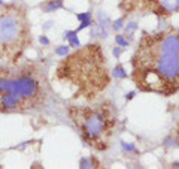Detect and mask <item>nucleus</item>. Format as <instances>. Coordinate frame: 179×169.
<instances>
[{"label": "nucleus", "mask_w": 179, "mask_h": 169, "mask_svg": "<svg viewBox=\"0 0 179 169\" xmlns=\"http://www.w3.org/2000/svg\"><path fill=\"white\" fill-rule=\"evenodd\" d=\"M131 79L142 91L170 96L179 90V30L143 32L131 57Z\"/></svg>", "instance_id": "nucleus-1"}, {"label": "nucleus", "mask_w": 179, "mask_h": 169, "mask_svg": "<svg viewBox=\"0 0 179 169\" xmlns=\"http://www.w3.org/2000/svg\"><path fill=\"white\" fill-rule=\"evenodd\" d=\"M102 63H104V55L99 45L88 44L84 48L79 47L76 53L64 57L57 68V78L60 81H69L78 85L75 97L87 96L91 99L108 84Z\"/></svg>", "instance_id": "nucleus-2"}, {"label": "nucleus", "mask_w": 179, "mask_h": 169, "mask_svg": "<svg viewBox=\"0 0 179 169\" xmlns=\"http://www.w3.org/2000/svg\"><path fill=\"white\" fill-rule=\"evenodd\" d=\"M30 42L26 11L18 5L0 6V61L15 63Z\"/></svg>", "instance_id": "nucleus-3"}, {"label": "nucleus", "mask_w": 179, "mask_h": 169, "mask_svg": "<svg viewBox=\"0 0 179 169\" xmlns=\"http://www.w3.org/2000/svg\"><path fill=\"white\" fill-rule=\"evenodd\" d=\"M72 118L81 130V138L87 145H93L97 150L106 148V144H100L102 135L114 123L112 118H108V114L97 109H78V114H72Z\"/></svg>", "instance_id": "nucleus-4"}, {"label": "nucleus", "mask_w": 179, "mask_h": 169, "mask_svg": "<svg viewBox=\"0 0 179 169\" xmlns=\"http://www.w3.org/2000/svg\"><path fill=\"white\" fill-rule=\"evenodd\" d=\"M5 91H11L18 95L24 100L26 108H31L35 105L37 96L41 93V84L31 75L22 74L17 78H0V95Z\"/></svg>", "instance_id": "nucleus-5"}, {"label": "nucleus", "mask_w": 179, "mask_h": 169, "mask_svg": "<svg viewBox=\"0 0 179 169\" xmlns=\"http://www.w3.org/2000/svg\"><path fill=\"white\" fill-rule=\"evenodd\" d=\"M110 18L109 15L104 12L103 9H99L96 14V21L94 24L90 27V36L91 38H102V39H106L109 36L110 32Z\"/></svg>", "instance_id": "nucleus-6"}, {"label": "nucleus", "mask_w": 179, "mask_h": 169, "mask_svg": "<svg viewBox=\"0 0 179 169\" xmlns=\"http://www.w3.org/2000/svg\"><path fill=\"white\" fill-rule=\"evenodd\" d=\"M0 106L5 111H12L18 108H26V103L18 95H14L11 91H5L0 95Z\"/></svg>", "instance_id": "nucleus-7"}, {"label": "nucleus", "mask_w": 179, "mask_h": 169, "mask_svg": "<svg viewBox=\"0 0 179 169\" xmlns=\"http://www.w3.org/2000/svg\"><path fill=\"white\" fill-rule=\"evenodd\" d=\"M158 2L166 14H172V12L179 11V0H158Z\"/></svg>", "instance_id": "nucleus-8"}, {"label": "nucleus", "mask_w": 179, "mask_h": 169, "mask_svg": "<svg viewBox=\"0 0 179 169\" xmlns=\"http://www.w3.org/2000/svg\"><path fill=\"white\" fill-rule=\"evenodd\" d=\"M64 6V2L63 0H46L43 5H42V11L43 12H55L58 9H61Z\"/></svg>", "instance_id": "nucleus-9"}, {"label": "nucleus", "mask_w": 179, "mask_h": 169, "mask_svg": "<svg viewBox=\"0 0 179 169\" xmlns=\"http://www.w3.org/2000/svg\"><path fill=\"white\" fill-rule=\"evenodd\" d=\"M100 163L97 162L94 157H82L79 160V168L81 169H88V168H99Z\"/></svg>", "instance_id": "nucleus-10"}, {"label": "nucleus", "mask_w": 179, "mask_h": 169, "mask_svg": "<svg viewBox=\"0 0 179 169\" xmlns=\"http://www.w3.org/2000/svg\"><path fill=\"white\" fill-rule=\"evenodd\" d=\"M112 76L115 78V79H125L128 75L125 72V68L123 64H117L115 68L112 69Z\"/></svg>", "instance_id": "nucleus-11"}, {"label": "nucleus", "mask_w": 179, "mask_h": 169, "mask_svg": "<svg viewBox=\"0 0 179 169\" xmlns=\"http://www.w3.org/2000/svg\"><path fill=\"white\" fill-rule=\"evenodd\" d=\"M138 28H139V24L136 21H130L128 24H125V27H124L125 33L124 34L128 36V41H131V39L134 38V32H138Z\"/></svg>", "instance_id": "nucleus-12"}, {"label": "nucleus", "mask_w": 179, "mask_h": 169, "mask_svg": "<svg viewBox=\"0 0 179 169\" xmlns=\"http://www.w3.org/2000/svg\"><path fill=\"white\" fill-rule=\"evenodd\" d=\"M119 145H121V148H123V151L124 153H127V154H136L138 153L139 154V151L138 148H136V145L133 144V142H125V141H119Z\"/></svg>", "instance_id": "nucleus-13"}, {"label": "nucleus", "mask_w": 179, "mask_h": 169, "mask_svg": "<svg viewBox=\"0 0 179 169\" xmlns=\"http://www.w3.org/2000/svg\"><path fill=\"white\" fill-rule=\"evenodd\" d=\"M115 44H117L118 47H121L123 49H127V48L130 47V41L125 38V34H117L115 36Z\"/></svg>", "instance_id": "nucleus-14"}, {"label": "nucleus", "mask_w": 179, "mask_h": 169, "mask_svg": "<svg viewBox=\"0 0 179 169\" xmlns=\"http://www.w3.org/2000/svg\"><path fill=\"white\" fill-rule=\"evenodd\" d=\"M121 28H124V18H123V17H121V18H117V20H114L110 23V30L119 32Z\"/></svg>", "instance_id": "nucleus-15"}, {"label": "nucleus", "mask_w": 179, "mask_h": 169, "mask_svg": "<svg viewBox=\"0 0 179 169\" xmlns=\"http://www.w3.org/2000/svg\"><path fill=\"white\" fill-rule=\"evenodd\" d=\"M70 53V45H60L55 48V54L58 57H66Z\"/></svg>", "instance_id": "nucleus-16"}, {"label": "nucleus", "mask_w": 179, "mask_h": 169, "mask_svg": "<svg viewBox=\"0 0 179 169\" xmlns=\"http://www.w3.org/2000/svg\"><path fill=\"white\" fill-rule=\"evenodd\" d=\"M94 24V21H93V18H88V20H84V21H81V24H79V27L78 28H75L76 30V33H79L81 30H84V28H88V27H91Z\"/></svg>", "instance_id": "nucleus-17"}, {"label": "nucleus", "mask_w": 179, "mask_h": 169, "mask_svg": "<svg viewBox=\"0 0 179 169\" xmlns=\"http://www.w3.org/2000/svg\"><path fill=\"white\" fill-rule=\"evenodd\" d=\"M163 145L167 147V148H178L179 144L176 142V139H173V138H166L164 142H163Z\"/></svg>", "instance_id": "nucleus-18"}, {"label": "nucleus", "mask_w": 179, "mask_h": 169, "mask_svg": "<svg viewBox=\"0 0 179 169\" xmlns=\"http://www.w3.org/2000/svg\"><path fill=\"white\" fill-rule=\"evenodd\" d=\"M76 18H78V21H84V20H88V18H93V12H91V11L79 12V14H76Z\"/></svg>", "instance_id": "nucleus-19"}, {"label": "nucleus", "mask_w": 179, "mask_h": 169, "mask_svg": "<svg viewBox=\"0 0 179 169\" xmlns=\"http://www.w3.org/2000/svg\"><path fill=\"white\" fill-rule=\"evenodd\" d=\"M67 42H69L70 48H79V47H82V45H81V41H79V38H78V34H76V36H73V38H70Z\"/></svg>", "instance_id": "nucleus-20"}, {"label": "nucleus", "mask_w": 179, "mask_h": 169, "mask_svg": "<svg viewBox=\"0 0 179 169\" xmlns=\"http://www.w3.org/2000/svg\"><path fill=\"white\" fill-rule=\"evenodd\" d=\"M76 30H66L64 33H63V41H69L70 38H73V36H76Z\"/></svg>", "instance_id": "nucleus-21"}, {"label": "nucleus", "mask_w": 179, "mask_h": 169, "mask_svg": "<svg viewBox=\"0 0 179 169\" xmlns=\"http://www.w3.org/2000/svg\"><path fill=\"white\" fill-rule=\"evenodd\" d=\"M121 54H123V48H121V47H118V45H117V47L112 48V55H114L115 59H119Z\"/></svg>", "instance_id": "nucleus-22"}, {"label": "nucleus", "mask_w": 179, "mask_h": 169, "mask_svg": "<svg viewBox=\"0 0 179 169\" xmlns=\"http://www.w3.org/2000/svg\"><path fill=\"white\" fill-rule=\"evenodd\" d=\"M136 95H138V91H136V90H131V91H128V93L125 95V100H131V99H134V97H136Z\"/></svg>", "instance_id": "nucleus-23"}, {"label": "nucleus", "mask_w": 179, "mask_h": 169, "mask_svg": "<svg viewBox=\"0 0 179 169\" xmlns=\"http://www.w3.org/2000/svg\"><path fill=\"white\" fill-rule=\"evenodd\" d=\"M39 42H41L42 45H45V47H48V45H49V39L45 36V34H42L41 38H39Z\"/></svg>", "instance_id": "nucleus-24"}, {"label": "nucleus", "mask_w": 179, "mask_h": 169, "mask_svg": "<svg viewBox=\"0 0 179 169\" xmlns=\"http://www.w3.org/2000/svg\"><path fill=\"white\" fill-rule=\"evenodd\" d=\"M51 26H54V21H46V24H43V26H42V28H43V30H48Z\"/></svg>", "instance_id": "nucleus-25"}, {"label": "nucleus", "mask_w": 179, "mask_h": 169, "mask_svg": "<svg viewBox=\"0 0 179 169\" xmlns=\"http://www.w3.org/2000/svg\"><path fill=\"white\" fill-rule=\"evenodd\" d=\"M172 166H173V168H179V162H173Z\"/></svg>", "instance_id": "nucleus-26"}, {"label": "nucleus", "mask_w": 179, "mask_h": 169, "mask_svg": "<svg viewBox=\"0 0 179 169\" xmlns=\"http://www.w3.org/2000/svg\"><path fill=\"white\" fill-rule=\"evenodd\" d=\"M2 5H3V0H0V6H2Z\"/></svg>", "instance_id": "nucleus-27"}]
</instances>
